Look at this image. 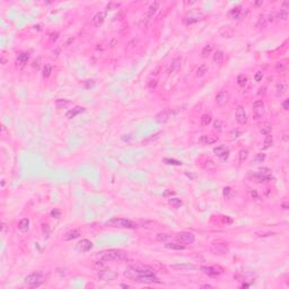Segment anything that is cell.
<instances>
[{
    "instance_id": "cell-41",
    "label": "cell",
    "mask_w": 289,
    "mask_h": 289,
    "mask_svg": "<svg viewBox=\"0 0 289 289\" xmlns=\"http://www.w3.org/2000/svg\"><path fill=\"white\" fill-rule=\"evenodd\" d=\"M288 17V12L285 10V9H280V12L277 14V18L280 19V21H286Z\"/></svg>"
},
{
    "instance_id": "cell-21",
    "label": "cell",
    "mask_w": 289,
    "mask_h": 289,
    "mask_svg": "<svg viewBox=\"0 0 289 289\" xmlns=\"http://www.w3.org/2000/svg\"><path fill=\"white\" fill-rule=\"evenodd\" d=\"M80 236V231L79 229H71V231H67L65 236H63V240L65 241H72L75 238H78Z\"/></svg>"
},
{
    "instance_id": "cell-16",
    "label": "cell",
    "mask_w": 289,
    "mask_h": 289,
    "mask_svg": "<svg viewBox=\"0 0 289 289\" xmlns=\"http://www.w3.org/2000/svg\"><path fill=\"white\" fill-rule=\"evenodd\" d=\"M181 65H182L181 58H175V59H174L173 61L171 62V65H169L168 69H167V72H168V75H172V74L178 72V71L180 70V68H181Z\"/></svg>"
},
{
    "instance_id": "cell-6",
    "label": "cell",
    "mask_w": 289,
    "mask_h": 289,
    "mask_svg": "<svg viewBox=\"0 0 289 289\" xmlns=\"http://www.w3.org/2000/svg\"><path fill=\"white\" fill-rule=\"evenodd\" d=\"M97 277L102 281H113L118 278V272L108 269H102V270H98Z\"/></svg>"
},
{
    "instance_id": "cell-35",
    "label": "cell",
    "mask_w": 289,
    "mask_h": 289,
    "mask_svg": "<svg viewBox=\"0 0 289 289\" xmlns=\"http://www.w3.org/2000/svg\"><path fill=\"white\" fill-rule=\"evenodd\" d=\"M212 50H214V45H211V44H207V45L202 49V52H201L203 58H207L208 55H210L211 52H212Z\"/></svg>"
},
{
    "instance_id": "cell-57",
    "label": "cell",
    "mask_w": 289,
    "mask_h": 289,
    "mask_svg": "<svg viewBox=\"0 0 289 289\" xmlns=\"http://www.w3.org/2000/svg\"><path fill=\"white\" fill-rule=\"evenodd\" d=\"M251 195L253 197L254 200H257V199H259V197H257V192H256L255 190H253L252 192H251Z\"/></svg>"
},
{
    "instance_id": "cell-2",
    "label": "cell",
    "mask_w": 289,
    "mask_h": 289,
    "mask_svg": "<svg viewBox=\"0 0 289 289\" xmlns=\"http://www.w3.org/2000/svg\"><path fill=\"white\" fill-rule=\"evenodd\" d=\"M127 259V253L120 250H110L106 252L101 253L99 260L104 262H111V261H122Z\"/></svg>"
},
{
    "instance_id": "cell-59",
    "label": "cell",
    "mask_w": 289,
    "mask_h": 289,
    "mask_svg": "<svg viewBox=\"0 0 289 289\" xmlns=\"http://www.w3.org/2000/svg\"><path fill=\"white\" fill-rule=\"evenodd\" d=\"M130 139H132V137L130 138V135H128V137H122V140H123V141H128V142H129V141H130Z\"/></svg>"
},
{
    "instance_id": "cell-58",
    "label": "cell",
    "mask_w": 289,
    "mask_h": 289,
    "mask_svg": "<svg viewBox=\"0 0 289 289\" xmlns=\"http://www.w3.org/2000/svg\"><path fill=\"white\" fill-rule=\"evenodd\" d=\"M229 193H231V188H224V195L226 197Z\"/></svg>"
},
{
    "instance_id": "cell-7",
    "label": "cell",
    "mask_w": 289,
    "mask_h": 289,
    "mask_svg": "<svg viewBox=\"0 0 289 289\" xmlns=\"http://www.w3.org/2000/svg\"><path fill=\"white\" fill-rule=\"evenodd\" d=\"M253 115H254V119H260L262 116L264 115V103L263 101H255L253 103Z\"/></svg>"
},
{
    "instance_id": "cell-1",
    "label": "cell",
    "mask_w": 289,
    "mask_h": 289,
    "mask_svg": "<svg viewBox=\"0 0 289 289\" xmlns=\"http://www.w3.org/2000/svg\"><path fill=\"white\" fill-rule=\"evenodd\" d=\"M124 274H125L129 279H131V280L137 281V282H138L139 279L144 277V276H151V274H155V271L151 270V269H149V268H146V267H144V268L128 267L127 270H125V272H124Z\"/></svg>"
},
{
    "instance_id": "cell-52",
    "label": "cell",
    "mask_w": 289,
    "mask_h": 289,
    "mask_svg": "<svg viewBox=\"0 0 289 289\" xmlns=\"http://www.w3.org/2000/svg\"><path fill=\"white\" fill-rule=\"evenodd\" d=\"M94 85H95V81H94V80H87V81H85V88H87V89L94 87Z\"/></svg>"
},
{
    "instance_id": "cell-50",
    "label": "cell",
    "mask_w": 289,
    "mask_h": 289,
    "mask_svg": "<svg viewBox=\"0 0 289 289\" xmlns=\"http://www.w3.org/2000/svg\"><path fill=\"white\" fill-rule=\"evenodd\" d=\"M262 78H263V72L262 71H256L255 75H254V80L259 83V81L262 80Z\"/></svg>"
},
{
    "instance_id": "cell-37",
    "label": "cell",
    "mask_w": 289,
    "mask_h": 289,
    "mask_svg": "<svg viewBox=\"0 0 289 289\" xmlns=\"http://www.w3.org/2000/svg\"><path fill=\"white\" fill-rule=\"evenodd\" d=\"M236 81L238 84V86L244 87L246 85V83H247V77H246L245 75H240V76L237 77V79H236Z\"/></svg>"
},
{
    "instance_id": "cell-38",
    "label": "cell",
    "mask_w": 289,
    "mask_h": 289,
    "mask_svg": "<svg viewBox=\"0 0 289 289\" xmlns=\"http://www.w3.org/2000/svg\"><path fill=\"white\" fill-rule=\"evenodd\" d=\"M248 157V150L246 149H242L238 154V159H240V163H244V161L247 159Z\"/></svg>"
},
{
    "instance_id": "cell-47",
    "label": "cell",
    "mask_w": 289,
    "mask_h": 289,
    "mask_svg": "<svg viewBox=\"0 0 289 289\" xmlns=\"http://www.w3.org/2000/svg\"><path fill=\"white\" fill-rule=\"evenodd\" d=\"M121 6L120 2H108V6H106V9L108 10H113V9H118Z\"/></svg>"
},
{
    "instance_id": "cell-53",
    "label": "cell",
    "mask_w": 289,
    "mask_h": 289,
    "mask_svg": "<svg viewBox=\"0 0 289 289\" xmlns=\"http://www.w3.org/2000/svg\"><path fill=\"white\" fill-rule=\"evenodd\" d=\"M156 86H157V80L156 79H151V80H149V83H148V87L150 88V89H154V88H156Z\"/></svg>"
},
{
    "instance_id": "cell-24",
    "label": "cell",
    "mask_w": 289,
    "mask_h": 289,
    "mask_svg": "<svg viewBox=\"0 0 289 289\" xmlns=\"http://www.w3.org/2000/svg\"><path fill=\"white\" fill-rule=\"evenodd\" d=\"M71 104H72L71 101L66 99V98H60L55 101V106L58 108H67L68 106H70Z\"/></svg>"
},
{
    "instance_id": "cell-31",
    "label": "cell",
    "mask_w": 289,
    "mask_h": 289,
    "mask_svg": "<svg viewBox=\"0 0 289 289\" xmlns=\"http://www.w3.org/2000/svg\"><path fill=\"white\" fill-rule=\"evenodd\" d=\"M241 12H242V7H241V6H237V7H234V8L229 12V16H231V18H238Z\"/></svg>"
},
{
    "instance_id": "cell-28",
    "label": "cell",
    "mask_w": 289,
    "mask_h": 289,
    "mask_svg": "<svg viewBox=\"0 0 289 289\" xmlns=\"http://www.w3.org/2000/svg\"><path fill=\"white\" fill-rule=\"evenodd\" d=\"M18 228H19V231H23V233H25V231H28L29 228V220L27 218H23L18 223Z\"/></svg>"
},
{
    "instance_id": "cell-11",
    "label": "cell",
    "mask_w": 289,
    "mask_h": 289,
    "mask_svg": "<svg viewBox=\"0 0 289 289\" xmlns=\"http://www.w3.org/2000/svg\"><path fill=\"white\" fill-rule=\"evenodd\" d=\"M214 153H215L216 156H218L221 159H227L228 156H229V148L225 144H221V146L214 148Z\"/></svg>"
},
{
    "instance_id": "cell-13",
    "label": "cell",
    "mask_w": 289,
    "mask_h": 289,
    "mask_svg": "<svg viewBox=\"0 0 289 289\" xmlns=\"http://www.w3.org/2000/svg\"><path fill=\"white\" fill-rule=\"evenodd\" d=\"M228 99H229L228 91L223 89V91H219L218 94H217V96H216V103L218 104V105H220V106H224V105L228 102Z\"/></svg>"
},
{
    "instance_id": "cell-36",
    "label": "cell",
    "mask_w": 289,
    "mask_h": 289,
    "mask_svg": "<svg viewBox=\"0 0 289 289\" xmlns=\"http://www.w3.org/2000/svg\"><path fill=\"white\" fill-rule=\"evenodd\" d=\"M163 161L167 164V165H175V166H181L183 163L181 161H176V159H172V158H164Z\"/></svg>"
},
{
    "instance_id": "cell-63",
    "label": "cell",
    "mask_w": 289,
    "mask_h": 289,
    "mask_svg": "<svg viewBox=\"0 0 289 289\" xmlns=\"http://www.w3.org/2000/svg\"><path fill=\"white\" fill-rule=\"evenodd\" d=\"M262 4H263V2H262V1H257V2H255V5H256V6H260V5H262Z\"/></svg>"
},
{
    "instance_id": "cell-43",
    "label": "cell",
    "mask_w": 289,
    "mask_h": 289,
    "mask_svg": "<svg viewBox=\"0 0 289 289\" xmlns=\"http://www.w3.org/2000/svg\"><path fill=\"white\" fill-rule=\"evenodd\" d=\"M223 127H224V123L220 120H216L215 122H214V129L217 130L218 132H220V131L223 130Z\"/></svg>"
},
{
    "instance_id": "cell-39",
    "label": "cell",
    "mask_w": 289,
    "mask_h": 289,
    "mask_svg": "<svg viewBox=\"0 0 289 289\" xmlns=\"http://www.w3.org/2000/svg\"><path fill=\"white\" fill-rule=\"evenodd\" d=\"M208 71V68H207V65H201V66H199V68L197 69V75H198L199 77H202V76H204L206 75V72Z\"/></svg>"
},
{
    "instance_id": "cell-26",
    "label": "cell",
    "mask_w": 289,
    "mask_h": 289,
    "mask_svg": "<svg viewBox=\"0 0 289 289\" xmlns=\"http://www.w3.org/2000/svg\"><path fill=\"white\" fill-rule=\"evenodd\" d=\"M212 60H214V62H215L216 65L220 66V65L223 63V60H224L223 51H219V50H217L215 53H214V58H212Z\"/></svg>"
},
{
    "instance_id": "cell-62",
    "label": "cell",
    "mask_w": 289,
    "mask_h": 289,
    "mask_svg": "<svg viewBox=\"0 0 289 289\" xmlns=\"http://www.w3.org/2000/svg\"><path fill=\"white\" fill-rule=\"evenodd\" d=\"M203 288H212V286H210V285H204V286H202Z\"/></svg>"
},
{
    "instance_id": "cell-30",
    "label": "cell",
    "mask_w": 289,
    "mask_h": 289,
    "mask_svg": "<svg viewBox=\"0 0 289 289\" xmlns=\"http://www.w3.org/2000/svg\"><path fill=\"white\" fill-rule=\"evenodd\" d=\"M211 121H212L211 114H203V115L201 116V125H202V127L209 125V124L211 123Z\"/></svg>"
},
{
    "instance_id": "cell-20",
    "label": "cell",
    "mask_w": 289,
    "mask_h": 289,
    "mask_svg": "<svg viewBox=\"0 0 289 289\" xmlns=\"http://www.w3.org/2000/svg\"><path fill=\"white\" fill-rule=\"evenodd\" d=\"M217 140H218L217 137L204 135V136H202L200 138V144H203V146H208V144H215V142H217Z\"/></svg>"
},
{
    "instance_id": "cell-56",
    "label": "cell",
    "mask_w": 289,
    "mask_h": 289,
    "mask_svg": "<svg viewBox=\"0 0 289 289\" xmlns=\"http://www.w3.org/2000/svg\"><path fill=\"white\" fill-rule=\"evenodd\" d=\"M58 35L59 34L55 32V33H52L51 34V41H57V38H58Z\"/></svg>"
},
{
    "instance_id": "cell-34",
    "label": "cell",
    "mask_w": 289,
    "mask_h": 289,
    "mask_svg": "<svg viewBox=\"0 0 289 289\" xmlns=\"http://www.w3.org/2000/svg\"><path fill=\"white\" fill-rule=\"evenodd\" d=\"M168 203L171 204V206H173L174 208H180V207L183 204L182 200H181V199H178V198H169L168 199Z\"/></svg>"
},
{
    "instance_id": "cell-40",
    "label": "cell",
    "mask_w": 289,
    "mask_h": 289,
    "mask_svg": "<svg viewBox=\"0 0 289 289\" xmlns=\"http://www.w3.org/2000/svg\"><path fill=\"white\" fill-rule=\"evenodd\" d=\"M51 72H52V67L46 63L45 66L43 67V77H45V78L50 77V76H51Z\"/></svg>"
},
{
    "instance_id": "cell-44",
    "label": "cell",
    "mask_w": 289,
    "mask_h": 289,
    "mask_svg": "<svg viewBox=\"0 0 289 289\" xmlns=\"http://www.w3.org/2000/svg\"><path fill=\"white\" fill-rule=\"evenodd\" d=\"M264 159H265V154L259 153V154H256L255 158H254V163H256V164H257V163H262Z\"/></svg>"
},
{
    "instance_id": "cell-18",
    "label": "cell",
    "mask_w": 289,
    "mask_h": 289,
    "mask_svg": "<svg viewBox=\"0 0 289 289\" xmlns=\"http://www.w3.org/2000/svg\"><path fill=\"white\" fill-rule=\"evenodd\" d=\"M158 8H159V1H155V2H153V4L149 6L148 8V12H147V17H146V21L148 22L150 21L151 18L154 17V15L156 14V12L158 10Z\"/></svg>"
},
{
    "instance_id": "cell-45",
    "label": "cell",
    "mask_w": 289,
    "mask_h": 289,
    "mask_svg": "<svg viewBox=\"0 0 289 289\" xmlns=\"http://www.w3.org/2000/svg\"><path fill=\"white\" fill-rule=\"evenodd\" d=\"M198 21H199V17L198 16L186 17V18H185V24L186 25H190V24H193V23H197Z\"/></svg>"
},
{
    "instance_id": "cell-60",
    "label": "cell",
    "mask_w": 289,
    "mask_h": 289,
    "mask_svg": "<svg viewBox=\"0 0 289 289\" xmlns=\"http://www.w3.org/2000/svg\"><path fill=\"white\" fill-rule=\"evenodd\" d=\"M282 209L287 210V209H288V203H287V202H284V203H282Z\"/></svg>"
},
{
    "instance_id": "cell-46",
    "label": "cell",
    "mask_w": 289,
    "mask_h": 289,
    "mask_svg": "<svg viewBox=\"0 0 289 289\" xmlns=\"http://www.w3.org/2000/svg\"><path fill=\"white\" fill-rule=\"evenodd\" d=\"M42 231H43V235L45 236V237H48V236L50 235L51 229H50V226L48 224H43V225H42Z\"/></svg>"
},
{
    "instance_id": "cell-25",
    "label": "cell",
    "mask_w": 289,
    "mask_h": 289,
    "mask_svg": "<svg viewBox=\"0 0 289 289\" xmlns=\"http://www.w3.org/2000/svg\"><path fill=\"white\" fill-rule=\"evenodd\" d=\"M286 91H287V84L284 83V81L278 83L277 86H276V94H277V96L284 95Z\"/></svg>"
},
{
    "instance_id": "cell-61",
    "label": "cell",
    "mask_w": 289,
    "mask_h": 289,
    "mask_svg": "<svg viewBox=\"0 0 289 289\" xmlns=\"http://www.w3.org/2000/svg\"><path fill=\"white\" fill-rule=\"evenodd\" d=\"M273 19H274V18H273V15H272V14H270V15H269V21L273 22Z\"/></svg>"
},
{
    "instance_id": "cell-33",
    "label": "cell",
    "mask_w": 289,
    "mask_h": 289,
    "mask_svg": "<svg viewBox=\"0 0 289 289\" xmlns=\"http://www.w3.org/2000/svg\"><path fill=\"white\" fill-rule=\"evenodd\" d=\"M271 131H272V127H271V124H263V125L260 128V132H261V135H263V136L270 135Z\"/></svg>"
},
{
    "instance_id": "cell-15",
    "label": "cell",
    "mask_w": 289,
    "mask_h": 289,
    "mask_svg": "<svg viewBox=\"0 0 289 289\" xmlns=\"http://www.w3.org/2000/svg\"><path fill=\"white\" fill-rule=\"evenodd\" d=\"M171 269L174 271H189V270H195L197 267L190 263H181V264H172Z\"/></svg>"
},
{
    "instance_id": "cell-9",
    "label": "cell",
    "mask_w": 289,
    "mask_h": 289,
    "mask_svg": "<svg viewBox=\"0 0 289 289\" xmlns=\"http://www.w3.org/2000/svg\"><path fill=\"white\" fill-rule=\"evenodd\" d=\"M178 240L183 244H193L195 241V237L192 233L189 231H182L178 236Z\"/></svg>"
},
{
    "instance_id": "cell-54",
    "label": "cell",
    "mask_w": 289,
    "mask_h": 289,
    "mask_svg": "<svg viewBox=\"0 0 289 289\" xmlns=\"http://www.w3.org/2000/svg\"><path fill=\"white\" fill-rule=\"evenodd\" d=\"M158 135H159V133H157V135H155V136H154V137H150L149 139H147V140H144V144H148V142H150V141H153V140L155 141V140H156V139H158V138H159V136H158Z\"/></svg>"
},
{
    "instance_id": "cell-4",
    "label": "cell",
    "mask_w": 289,
    "mask_h": 289,
    "mask_svg": "<svg viewBox=\"0 0 289 289\" xmlns=\"http://www.w3.org/2000/svg\"><path fill=\"white\" fill-rule=\"evenodd\" d=\"M181 111V108H166V110H164V111L159 112L158 114L156 115V121L158 122V123H166L167 121L171 119V116L173 115V114H176L178 112Z\"/></svg>"
},
{
    "instance_id": "cell-22",
    "label": "cell",
    "mask_w": 289,
    "mask_h": 289,
    "mask_svg": "<svg viewBox=\"0 0 289 289\" xmlns=\"http://www.w3.org/2000/svg\"><path fill=\"white\" fill-rule=\"evenodd\" d=\"M84 111H85V108H81V106H76L75 108H72V110L67 112L66 116L68 118V119H74V118H76L78 114H80V113Z\"/></svg>"
},
{
    "instance_id": "cell-5",
    "label": "cell",
    "mask_w": 289,
    "mask_h": 289,
    "mask_svg": "<svg viewBox=\"0 0 289 289\" xmlns=\"http://www.w3.org/2000/svg\"><path fill=\"white\" fill-rule=\"evenodd\" d=\"M42 277H43V274H42L41 271H35V272L28 274L27 277H25L24 282L27 286H31V287H37V286L41 285Z\"/></svg>"
},
{
    "instance_id": "cell-19",
    "label": "cell",
    "mask_w": 289,
    "mask_h": 289,
    "mask_svg": "<svg viewBox=\"0 0 289 289\" xmlns=\"http://www.w3.org/2000/svg\"><path fill=\"white\" fill-rule=\"evenodd\" d=\"M105 18H106V12H98L95 16L93 17V21L91 22H93V24L95 25V26H99V25H102L104 23Z\"/></svg>"
},
{
    "instance_id": "cell-10",
    "label": "cell",
    "mask_w": 289,
    "mask_h": 289,
    "mask_svg": "<svg viewBox=\"0 0 289 289\" xmlns=\"http://www.w3.org/2000/svg\"><path fill=\"white\" fill-rule=\"evenodd\" d=\"M269 172H270V171H268V172H262V171H260V172H257V173L253 174L252 178L256 183H262V182L270 181V180L272 178V176L270 175Z\"/></svg>"
},
{
    "instance_id": "cell-27",
    "label": "cell",
    "mask_w": 289,
    "mask_h": 289,
    "mask_svg": "<svg viewBox=\"0 0 289 289\" xmlns=\"http://www.w3.org/2000/svg\"><path fill=\"white\" fill-rule=\"evenodd\" d=\"M29 60V53L27 52H21V53L17 54V61L19 62L21 65L24 66L25 63H27V61Z\"/></svg>"
},
{
    "instance_id": "cell-49",
    "label": "cell",
    "mask_w": 289,
    "mask_h": 289,
    "mask_svg": "<svg viewBox=\"0 0 289 289\" xmlns=\"http://www.w3.org/2000/svg\"><path fill=\"white\" fill-rule=\"evenodd\" d=\"M229 136H231V140H235V139H237V138L240 137V130H238V129H234V130H231V133H229Z\"/></svg>"
},
{
    "instance_id": "cell-3",
    "label": "cell",
    "mask_w": 289,
    "mask_h": 289,
    "mask_svg": "<svg viewBox=\"0 0 289 289\" xmlns=\"http://www.w3.org/2000/svg\"><path fill=\"white\" fill-rule=\"evenodd\" d=\"M106 226H111V227H118V228H137L138 227V224L132 221V220H129V219H124V218H113L110 219L108 221H105Z\"/></svg>"
},
{
    "instance_id": "cell-55",
    "label": "cell",
    "mask_w": 289,
    "mask_h": 289,
    "mask_svg": "<svg viewBox=\"0 0 289 289\" xmlns=\"http://www.w3.org/2000/svg\"><path fill=\"white\" fill-rule=\"evenodd\" d=\"M282 108L285 111H288L289 110V99H285L284 103H282Z\"/></svg>"
},
{
    "instance_id": "cell-51",
    "label": "cell",
    "mask_w": 289,
    "mask_h": 289,
    "mask_svg": "<svg viewBox=\"0 0 289 289\" xmlns=\"http://www.w3.org/2000/svg\"><path fill=\"white\" fill-rule=\"evenodd\" d=\"M51 216H52L53 218H59V217L61 216V211L58 210V209H54V210L51 211Z\"/></svg>"
},
{
    "instance_id": "cell-17",
    "label": "cell",
    "mask_w": 289,
    "mask_h": 289,
    "mask_svg": "<svg viewBox=\"0 0 289 289\" xmlns=\"http://www.w3.org/2000/svg\"><path fill=\"white\" fill-rule=\"evenodd\" d=\"M200 270L202 271L204 274L209 276V277H217L220 274V271H219L217 268H214V267H206V265H202Z\"/></svg>"
},
{
    "instance_id": "cell-23",
    "label": "cell",
    "mask_w": 289,
    "mask_h": 289,
    "mask_svg": "<svg viewBox=\"0 0 289 289\" xmlns=\"http://www.w3.org/2000/svg\"><path fill=\"white\" fill-rule=\"evenodd\" d=\"M203 168L206 171H209V172H214L217 168V164L212 159H206L203 163Z\"/></svg>"
},
{
    "instance_id": "cell-42",
    "label": "cell",
    "mask_w": 289,
    "mask_h": 289,
    "mask_svg": "<svg viewBox=\"0 0 289 289\" xmlns=\"http://www.w3.org/2000/svg\"><path fill=\"white\" fill-rule=\"evenodd\" d=\"M256 27H259V28H265V27H267V19L264 18V16L259 17V21H257Z\"/></svg>"
},
{
    "instance_id": "cell-12",
    "label": "cell",
    "mask_w": 289,
    "mask_h": 289,
    "mask_svg": "<svg viewBox=\"0 0 289 289\" xmlns=\"http://www.w3.org/2000/svg\"><path fill=\"white\" fill-rule=\"evenodd\" d=\"M236 121L238 122L240 124H245L247 122V115H246V112H245V108L243 106H238L236 108Z\"/></svg>"
},
{
    "instance_id": "cell-64",
    "label": "cell",
    "mask_w": 289,
    "mask_h": 289,
    "mask_svg": "<svg viewBox=\"0 0 289 289\" xmlns=\"http://www.w3.org/2000/svg\"><path fill=\"white\" fill-rule=\"evenodd\" d=\"M121 287H124V288H129L128 285H121Z\"/></svg>"
},
{
    "instance_id": "cell-32",
    "label": "cell",
    "mask_w": 289,
    "mask_h": 289,
    "mask_svg": "<svg viewBox=\"0 0 289 289\" xmlns=\"http://www.w3.org/2000/svg\"><path fill=\"white\" fill-rule=\"evenodd\" d=\"M273 144V137L270 136V135H267L264 138V141H263V149H268L270 148Z\"/></svg>"
},
{
    "instance_id": "cell-8",
    "label": "cell",
    "mask_w": 289,
    "mask_h": 289,
    "mask_svg": "<svg viewBox=\"0 0 289 289\" xmlns=\"http://www.w3.org/2000/svg\"><path fill=\"white\" fill-rule=\"evenodd\" d=\"M211 252L217 255H224L227 254L228 252V245L227 243H214L211 245Z\"/></svg>"
},
{
    "instance_id": "cell-29",
    "label": "cell",
    "mask_w": 289,
    "mask_h": 289,
    "mask_svg": "<svg viewBox=\"0 0 289 289\" xmlns=\"http://www.w3.org/2000/svg\"><path fill=\"white\" fill-rule=\"evenodd\" d=\"M165 247L168 248V250H174V251H182V250H184L183 245L176 243H167L165 244Z\"/></svg>"
},
{
    "instance_id": "cell-48",
    "label": "cell",
    "mask_w": 289,
    "mask_h": 289,
    "mask_svg": "<svg viewBox=\"0 0 289 289\" xmlns=\"http://www.w3.org/2000/svg\"><path fill=\"white\" fill-rule=\"evenodd\" d=\"M169 237L168 234H166V233H163V234H158V235L156 236V241H158V242H165L167 238Z\"/></svg>"
},
{
    "instance_id": "cell-14",
    "label": "cell",
    "mask_w": 289,
    "mask_h": 289,
    "mask_svg": "<svg viewBox=\"0 0 289 289\" xmlns=\"http://www.w3.org/2000/svg\"><path fill=\"white\" fill-rule=\"evenodd\" d=\"M93 248V243L89 240H81L77 244V250L79 252H88Z\"/></svg>"
}]
</instances>
